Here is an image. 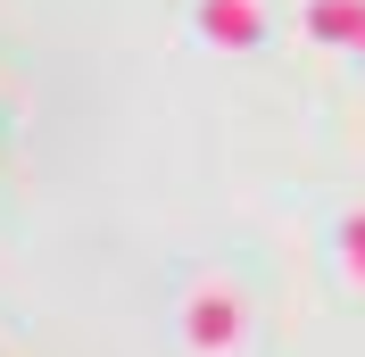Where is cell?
Returning <instances> with one entry per match:
<instances>
[{
    "label": "cell",
    "instance_id": "1",
    "mask_svg": "<svg viewBox=\"0 0 365 357\" xmlns=\"http://www.w3.org/2000/svg\"><path fill=\"white\" fill-rule=\"evenodd\" d=\"M175 333H182V357H241L250 349V291L232 274H200L175 308Z\"/></svg>",
    "mask_w": 365,
    "mask_h": 357
},
{
    "label": "cell",
    "instance_id": "2",
    "mask_svg": "<svg viewBox=\"0 0 365 357\" xmlns=\"http://www.w3.org/2000/svg\"><path fill=\"white\" fill-rule=\"evenodd\" d=\"M341 274H349V291H365V216L341 224Z\"/></svg>",
    "mask_w": 365,
    "mask_h": 357
}]
</instances>
